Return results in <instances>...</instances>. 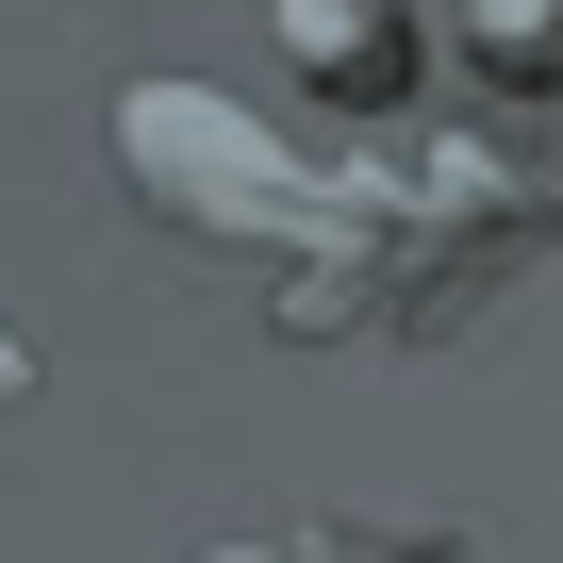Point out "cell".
Wrapping results in <instances>:
<instances>
[{
	"instance_id": "obj_2",
	"label": "cell",
	"mask_w": 563,
	"mask_h": 563,
	"mask_svg": "<svg viewBox=\"0 0 563 563\" xmlns=\"http://www.w3.org/2000/svg\"><path fill=\"white\" fill-rule=\"evenodd\" d=\"M282 51L316 84H398V0H282Z\"/></svg>"
},
{
	"instance_id": "obj_4",
	"label": "cell",
	"mask_w": 563,
	"mask_h": 563,
	"mask_svg": "<svg viewBox=\"0 0 563 563\" xmlns=\"http://www.w3.org/2000/svg\"><path fill=\"white\" fill-rule=\"evenodd\" d=\"M0 398H34V349H18V332H0Z\"/></svg>"
},
{
	"instance_id": "obj_3",
	"label": "cell",
	"mask_w": 563,
	"mask_h": 563,
	"mask_svg": "<svg viewBox=\"0 0 563 563\" xmlns=\"http://www.w3.org/2000/svg\"><path fill=\"white\" fill-rule=\"evenodd\" d=\"M464 34H481V67H530V84H563V0H464Z\"/></svg>"
},
{
	"instance_id": "obj_1",
	"label": "cell",
	"mask_w": 563,
	"mask_h": 563,
	"mask_svg": "<svg viewBox=\"0 0 563 563\" xmlns=\"http://www.w3.org/2000/svg\"><path fill=\"white\" fill-rule=\"evenodd\" d=\"M117 166L150 216L183 232H232V249H332L365 216V166H316V150H282L265 117H232L216 84H133L117 100Z\"/></svg>"
}]
</instances>
